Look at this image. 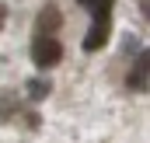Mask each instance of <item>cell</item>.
<instances>
[{
  "instance_id": "1",
  "label": "cell",
  "mask_w": 150,
  "mask_h": 143,
  "mask_svg": "<svg viewBox=\"0 0 150 143\" xmlns=\"http://www.w3.org/2000/svg\"><path fill=\"white\" fill-rule=\"evenodd\" d=\"M59 59H63V42L59 38H52V35L32 38V63L38 70H52V67H59Z\"/></svg>"
},
{
  "instance_id": "2",
  "label": "cell",
  "mask_w": 150,
  "mask_h": 143,
  "mask_svg": "<svg viewBox=\"0 0 150 143\" xmlns=\"http://www.w3.org/2000/svg\"><path fill=\"white\" fill-rule=\"evenodd\" d=\"M126 87L129 91H136V94H143L150 87V52H136V59H133V67H129V77H126Z\"/></svg>"
},
{
  "instance_id": "3",
  "label": "cell",
  "mask_w": 150,
  "mask_h": 143,
  "mask_svg": "<svg viewBox=\"0 0 150 143\" xmlns=\"http://www.w3.org/2000/svg\"><path fill=\"white\" fill-rule=\"evenodd\" d=\"M59 28H63V14H59V7H56V4H45V7L38 11V18H35V32H38V35H52V38H56Z\"/></svg>"
},
{
  "instance_id": "4",
  "label": "cell",
  "mask_w": 150,
  "mask_h": 143,
  "mask_svg": "<svg viewBox=\"0 0 150 143\" xmlns=\"http://www.w3.org/2000/svg\"><path fill=\"white\" fill-rule=\"evenodd\" d=\"M49 91H52V84H49L45 77H32V80H25V98H28V101H42V98H49Z\"/></svg>"
},
{
  "instance_id": "5",
  "label": "cell",
  "mask_w": 150,
  "mask_h": 143,
  "mask_svg": "<svg viewBox=\"0 0 150 143\" xmlns=\"http://www.w3.org/2000/svg\"><path fill=\"white\" fill-rule=\"evenodd\" d=\"M4 21H7V4H0V28H4Z\"/></svg>"
},
{
  "instance_id": "6",
  "label": "cell",
  "mask_w": 150,
  "mask_h": 143,
  "mask_svg": "<svg viewBox=\"0 0 150 143\" xmlns=\"http://www.w3.org/2000/svg\"><path fill=\"white\" fill-rule=\"evenodd\" d=\"M140 4H143V0H140Z\"/></svg>"
}]
</instances>
